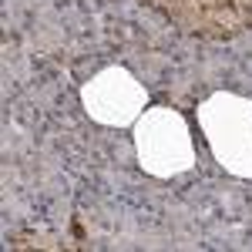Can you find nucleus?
<instances>
[{"label":"nucleus","mask_w":252,"mask_h":252,"mask_svg":"<svg viewBox=\"0 0 252 252\" xmlns=\"http://www.w3.org/2000/svg\"><path fill=\"white\" fill-rule=\"evenodd\" d=\"M81 101L88 115L104 125H128L145 111V88L125 67H104L84 84Z\"/></svg>","instance_id":"nucleus-3"},{"label":"nucleus","mask_w":252,"mask_h":252,"mask_svg":"<svg viewBox=\"0 0 252 252\" xmlns=\"http://www.w3.org/2000/svg\"><path fill=\"white\" fill-rule=\"evenodd\" d=\"M135 148H138V158H141V168L158 175V178L189 172L195 161L189 125L172 108H152V111H145L138 118Z\"/></svg>","instance_id":"nucleus-2"},{"label":"nucleus","mask_w":252,"mask_h":252,"mask_svg":"<svg viewBox=\"0 0 252 252\" xmlns=\"http://www.w3.org/2000/svg\"><path fill=\"white\" fill-rule=\"evenodd\" d=\"M205 141L222 168L252 178V101L239 94H212L202 104Z\"/></svg>","instance_id":"nucleus-1"}]
</instances>
